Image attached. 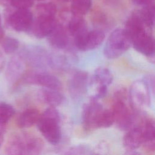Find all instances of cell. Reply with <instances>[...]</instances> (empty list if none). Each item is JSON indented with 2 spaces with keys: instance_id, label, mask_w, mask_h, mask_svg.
Returning <instances> with one entry per match:
<instances>
[{
  "instance_id": "13",
  "label": "cell",
  "mask_w": 155,
  "mask_h": 155,
  "mask_svg": "<svg viewBox=\"0 0 155 155\" xmlns=\"http://www.w3.org/2000/svg\"><path fill=\"white\" fill-rule=\"evenodd\" d=\"M25 63L22 57L19 54L13 56L8 62L5 77L7 81L15 84L21 79L25 73Z\"/></svg>"
},
{
  "instance_id": "2",
  "label": "cell",
  "mask_w": 155,
  "mask_h": 155,
  "mask_svg": "<svg viewBox=\"0 0 155 155\" xmlns=\"http://www.w3.org/2000/svg\"><path fill=\"white\" fill-rule=\"evenodd\" d=\"M131 45L130 38L124 28H117L109 36L104 49L105 58L114 59L127 51Z\"/></svg>"
},
{
  "instance_id": "5",
  "label": "cell",
  "mask_w": 155,
  "mask_h": 155,
  "mask_svg": "<svg viewBox=\"0 0 155 155\" xmlns=\"http://www.w3.org/2000/svg\"><path fill=\"white\" fill-rule=\"evenodd\" d=\"M6 24L18 32H27L30 30L33 16L28 8H16L15 11L8 9L5 15Z\"/></svg>"
},
{
  "instance_id": "1",
  "label": "cell",
  "mask_w": 155,
  "mask_h": 155,
  "mask_svg": "<svg viewBox=\"0 0 155 155\" xmlns=\"http://www.w3.org/2000/svg\"><path fill=\"white\" fill-rule=\"evenodd\" d=\"M60 123L59 113L54 107H50L39 116L36 124L45 139L55 145L59 143L62 137Z\"/></svg>"
},
{
  "instance_id": "8",
  "label": "cell",
  "mask_w": 155,
  "mask_h": 155,
  "mask_svg": "<svg viewBox=\"0 0 155 155\" xmlns=\"http://www.w3.org/2000/svg\"><path fill=\"white\" fill-rule=\"evenodd\" d=\"M30 133L22 132L12 133L4 147L6 154L28 155Z\"/></svg>"
},
{
  "instance_id": "34",
  "label": "cell",
  "mask_w": 155,
  "mask_h": 155,
  "mask_svg": "<svg viewBox=\"0 0 155 155\" xmlns=\"http://www.w3.org/2000/svg\"><path fill=\"white\" fill-rule=\"evenodd\" d=\"M4 35H5L4 30L2 28V27H0V43H1L3 39L4 38Z\"/></svg>"
},
{
  "instance_id": "22",
  "label": "cell",
  "mask_w": 155,
  "mask_h": 155,
  "mask_svg": "<svg viewBox=\"0 0 155 155\" xmlns=\"http://www.w3.org/2000/svg\"><path fill=\"white\" fill-rule=\"evenodd\" d=\"M68 30L69 33L73 37L87 31L86 23L84 18L80 16L74 15L68 22Z\"/></svg>"
},
{
  "instance_id": "9",
  "label": "cell",
  "mask_w": 155,
  "mask_h": 155,
  "mask_svg": "<svg viewBox=\"0 0 155 155\" xmlns=\"http://www.w3.org/2000/svg\"><path fill=\"white\" fill-rule=\"evenodd\" d=\"M76 47L81 51H89L96 49L105 39L104 32L99 29L85 31L74 37Z\"/></svg>"
},
{
  "instance_id": "20",
  "label": "cell",
  "mask_w": 155,
  "mask_h": 155,
  "mask_svg": "<svg viewBox=\"0 0 155 155\" xmlns=\"http://www.w3.org/2000/svg\"><path fill=\"white\" fill-rule=\"evenodd\" d=\"M40 97L43 102L51 107H56L61 105L65 97L58 90L44 89L40 91Z\"/></svg>"
},
{
  "instance_id": "24",
  "label": "cell",
  "mask_w": 155,
  "mask_h": 155,
  "mask_svg": "<svg viewBox=\"0 0 155 155\" xmlns=\"http://www.w3.org/2000/svg\"><path fill=\"white\" fill-rule=\"evenodd\" d=\"M15 114L12 105L5 102H0V127H5Z\"/></svg>"
},
{
  "instance_id": "10",
  "label": "cell",
  "mask_w": 155,
  "mask_h": 155,
  "mask_svg": "<svg viewBox=\"0 0 155 155\" xmlns=\"http://www.w3.org/2000/svg\"><path fill=\"white\" fill-rule=\"evenodd\" d=\"M131 45L139 53L154 60L155 42L150 30H146L130 37Z\"/></svg>"
},
{
  "instance_id": "32",
  "label": "cell",
  "mask_w": 155,
  "mask_h": 155,
  "mask_svg": "<svg viewBox=\"0 0 155 155\" xmlns=\"http://www.w3.org/2000/svg\"><path fill=\"white\" fill-rule=\"evenodd\" d=\"M5 64V58L1 51H0V73L2 71L3 68H4Z\"/></svg>"
},
{
  "instance_id": "4",
  "label": "cell",
  "mask_w": 155,
  "mask_h": 155,
  "mask_svg": "<svg viewBox=\"0 0 155 155\" xmlns=\"http://www.w3.org/2000/svg\"><path fill=\"white\" fill-rule=\"evenodd\" d=\"M18 54L22 57L25 64L33 68L41 70L50 67V53L40 46L25 45Z\"/></svg>"
},
{
  "instance_id": "18",
  "label": "cell",
  "mask_w": 155,
  "mask_h": 155,
  "mask_svg": "<svg viewBox=\"0 0 155 155\" xmlns=\"http://www.w3.org/2000/svg\"><path fill=\"white\" fill-rule=\"evenodd\" d=\"M114 123V118L111 110L102 107L96 113L93 122V130L110 127Z\"/></svg>"
},
{
  "instance_id": "25",
  "label": "cell",
  "mask_w": 155,
  "mask_h": 155,
  "mask_svg": "<svg viewBox=\"0 0 155 155\" xmlns=\"http://www.w3.org/2000/svg\"><path fill=\"white\" fill-rule=\"evenodd\" d=\"M139 13L146 25L151 28L154 26L155 20L154 5L150 4L145 5Z\"/></svg>"
},
{
  "instance_id": "33",
  "label": "cell",
  "mask_w": 155,
  "mask_h": 155,
  "mask_svg": "<svg viewBox=\"0 0 155 155\" xmlns=\"http://www.w3.org/2000/svg\"><path fill=\"white\" fill-rule=\"evenodd\" d=\"M0 4L3 6L10 5V0H0Z\"/></svg>"
},
{
  "instance_id": "12",
  "label": "cell",
  "mask_w": 155,
  "mask_h": 155,
  "mask_svg": "<svg viewBox=\"0 0 155 155\" xmlns=\"http://www.w3.org/2000/svg\"><path fill=\"white\" fill-rule=\"evenodd\" d=\"M88 83V73L78 71L71 77L68 84L70 96L74 100H79L84 97L87 91Z\"/></svg>"
},
{
  "instance_id": "3",
  "label": "cell",
  "mask_w": 155,
  "mask_h": 155,
  "mask_svg": "<svg viewBox=\"0 0 155 155\" xmlns=\"http://www.w3.org/2000/svg\"><path fill=\"white\" fill-rule=\"evenodd\" d=\"M151 90L145 80H137L131 85L129 101L132 109L141 111L151 104Z\"/></svg>"
},
{
  "instance_id": "35",
  "label": "cell",
  "mask_w": 155,
  "mask_h": 155,
  "mask_svg": "<svg viewBox=\"0 0 155 155\" xmlns=\"http://www.w3.org/2000/svg\"><path fill=\"white\" fill-rule=\"evenodd\" d=\"M3 142H4V134L1 131H0V148L2 146Z\"/></svg>"
},
{
  "instance_id": "16",
  "label": "cell",
  "mask_w": 155,
  "mask_h": 155,
  "mask_svg": "<svg viewBox=\"0 0 155 155\" xmlns=\"http://www.w3.org/2000/svg\"><path fill=\"white\" fill-rule=\"evenodd\" d=\"M49 45L57 50L66 48L69 43L67 31L61 25L57 24L53 31L47 36Z\"/></svg>"
},
{
  "instance_id": "38",
  "label": "cell",
  "mask_w": 155,
  "mask_h": 155,
  "mask_svg": "<svg viewBox=\"0 0 155 155\" xmlns=\"http://www.w3.org/2000/svg\"><path fill=\"white\" fill-rule=\"evenodd\" d=\"M38 1H45V0H38Z\"/></svg>"
},
{
  "instance_id": "7",
  "label": "cell",
  "mask_w": 155,
  "mask_h": 155,
  "mask_svg": "<svg viewBox=\"0 0 155 155\" xmlns=\"http://www.w3.org/2000/svg\"><path fill=\"white\" fill-rule=\"evenodd\" d=\"M126 101L127 99H114L111 109L117 127L124 131L132 128L135 121L134 116L127 106Z\"/></svg>"
},
{
  "instance_id": "37",
  "label": "cell",
  "mask_w": 155,
  "mask_h": 155,
  "mask_svg": "<svg viewBox=\"0 0 155 155\" xmlns=\"http://www.w3.org/2000/svg\"><path fill=\"white\" fill-rule=\"evenodd\" d=\"M63 1H65V2H67V1H71V0H62Z\"/></svg>"
},
{
  "instance_id": "36",
  "label": "cell",
  "mask_w": 155,
  "mask_h": 155,
  "mask_svg": "<svg viewBox=\"0 0 155 155\" xmlns=\"http://www.w3.org/2000/svg\"><path fill=\"white\" fill-rule=\"evenodd\" d=\"M2 27V18H1V16L0 15V27Z\"/></svg>"
},
{
  "instance_id": "14",
  "label": "cell",
  "mask_w": 155,
  "mask_h": 155,
  "mask_svg": "<svg viewBox=\"0 0 155 155\" xmlns=\"http://www.w3.org/2000/svg\"><path fill=\"white\" fill-rule=\"evenodd\" d=\"M124 134L122 143L124 147L128 151H134L143 143V133L140 126L133 127Z\"/></svg>"
},
{
  "instance_id": "6",
  "label": "cell",
  "mask_w": 155,
  "mask_h": 155,
  "mask_svg": "<svg viewBox=\"0 0 155 155\" xmlns=\"http://www.w3.org/2000/svg\"><path fill=\"white\" fill-rule=\"evenodd\" d=\"M21 80L25 84L41 86L51 90L59 91L62 88L61 82L56 76L39 70L25 72Z\"/></svg>"
},
{
  "instance_id": "29",
  "label": "cell",
  "mask_w": 155,
  "mask_h": 155,
  "mask_svg": "<svg viewBox=\"0 0 155 155\" xmlns=\"http://www.w3.org/2000/svg\"><path fill=\"white\" fill-rule=\"evenodd\" d=\"M85 150H87V148H85L84 147L77 146L71 148L70 150H68V151L67 150V152L65 153V154H83L85 153L84 151Z\"/></svg>"
},
{
  "instance_id": "17",
  "label": "cell",
  "mask_w": 155,
  "mask_h": 155,
  "mask_svg": "<svg viewBox=\"0 0 155 155\" xmlns=\"http://www.w3.org/2000/svg\"><path fill=\"white\" fill-rule=\"evenodd\" d=\"M97 101H98L91 98L90 101L85 104L82 107V124L84 129L87 131L92 130V124L95 114L96 111L102 107Z\"/></svg>"
},
{
  "instance_id": "31",
  "label": "cell",
  "mask_w": 155,
  "mask_h": 155,
  "mask_svg": "<svg viewBox=\"0 0 155 155\" xmlns=\"http://www.w3.org/2000/svg\"><path fill=\"white\" fill-rule=\"evenodd\" d=\"M133 2L138 5H147L150 4L153 0H132Z\"/></svg>"
},
{
  "instance_id": "23",
  "label": "cell",
  "mask_w": 155,
  "mask_h": 155,
  "mask_svg": "<svg viewBox=\"0 0 155 155\" xmlns=\"http://www.w3.org/2000/svg\"><path fill=\"white\" fill-rule=\"evenodd\" d=\"M71 12L74 16H82L90 9L91 0H71Z\"/></svg>"
},
{
  "instance_id": "19",
  "label": "cell",
  "mask_w": 155,
  "mask_h": 155,
  "mask_svg": "<svg viewBox=\"0 0 155 155\" xmlns=\"http://www.w3.org/2000/svg\"><path fill=\"white\" fill-rule=\"evenodd\" d=\"M39 111L36 108H28L21 112L17 117L16 123L20 128H27L36 124L39 117Z\"/></svg>"
},
{
  "instance_id": "26",
  "label": "cell",
  "mask_w": 155,
  "mask_h": 155,
  "mask_svg": "<svg viewBox=\"0 0 155 155\" xmlns=\"http://www.w3.org/2000/svg\"><path fill=\"white\" fill-rule=\"evenodd\" d=\"M1 43L3 51L7 54H12L16 52L20 45L19 41L16 38L11 36L4 38Z\"/></svg>"
},
{
  "instance_id": "11",
  "label": "cell",
  "mask_w": 155,
  "mask_h": 155,
  "mask_svg": "<svg viewBox=\"0 0 155 155\" xmlns=\"http://www.w3.org/2000/svg\"><path fill=\"white\" fill-rule=\"evenodd\" d=\"M57 25L55 15L37 13L36 18L33 21L31 31L33 35L38 39L47 37Z\"/></svg>"
},
{
  "instance_id": "28",
  "label": "cell",
  "mask_w": 155,
  "mask_h": 155,
  "mask_svg": "<svg viewBox=\"0 0 155 155\" xmlns=\"http://www.w3.org/2000/svg\"><path fill=\"white\" fill-rule=\"evenodd\" d=\"M33 2L34 0H10V5L16 8H28Z\"/></svg>"
},
{
  "instance_id": "15",
  "label": "cell",
  "mask_w": 155,
  "mask_h": 155,
  "mask_svg": "<svg viewBox=\"0 0 155 155\" xmlns=\"http://www.w3.org/2000/svg\"><path fill=\"white\" fill-rule=\"evenodd\" d=\"M143 133V143L145 150L150 152L155 150V122L153 119L145 118L140 125Z\"/></svg>"
},
{
  "instance_id": "27",
  "label": "cell",
  "mask_w": 155,
  "mask_h": 155,
  "mask_svg": "<svg viewBox=\"0 0 155 155\" xmlns=\"http://www.w3.org/2000/svg\"><path fill=\"white\" fill-rule=\"evenodd\" d=\"M37 13H44L55 15L56 7L54 4L51 2H44L39 4L36 7Z\"/></svg>"
},
{
  "instance_id": "30",
  "label": "cell",
  "mask_w": 155,
  "mask_h": 155,
  "mask_svg": "<svg viewBox=\"0 0 155 155\" xmlns=\"http://www.w3.org/2000/svg\"><path fill=\"white\" fill-rule=\"evenodd\" d=\"M145 81L147 82V85H148L151 91L154 93V76L153 75H148Z\"/></svg>"
},
{
  "instance_id": "21",
  "label": "cell",
  "mask_w": 155,
  "mask_h": 155,
  "mask_svg": "<svg viewBox=\"0 0 155 155\" xmlns=\"http://www.w3.org/2000/svg\"><path fill=\"white\" fill-rule=\"evenodd\" d=\"M113 80V76L111 72L107 68L98 67L94 71L93 81L98 85L108 86Z\"/></svg>"
}]
</instances>
